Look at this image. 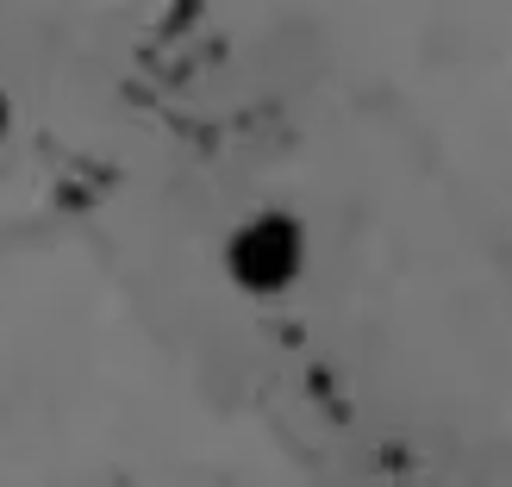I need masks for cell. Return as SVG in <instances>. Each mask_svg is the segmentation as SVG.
Returning a JSON list of instances; mask_svg holds the SVG:
<instances>
[{"label": "cell", "instance_id": "obj_1", "mask_svg": "<svg viewBox=\"0 0 512 487\" xmlns=\"http://www.w3.org/2000/svg\"><path fill=\"white\" fill-rule=\"evenodd\" d=\"M225 263H232V281L250 294H281L288 281L300 275L306 263V238H300V225L294 219H281V213H256L244 219L232 244H225Z\"/></svg>", "mask_w": 512, "mask_h": 487}]
</instances>
